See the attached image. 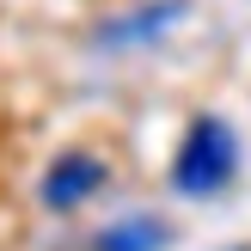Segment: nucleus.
<instances>
[{
    "label": "nucleus",
    "mask_w": 251,
    "mask_h": 251,
    "mask_svg": "<svg viewBox=\"0 0 251 251\" xmlns=\"http://www.w3.org/2000/svg\"><path fill=\"white\" fill-rule=\"evenodd\" d=\"M166 221L159 215H123V221H110L104 233H98V245L92 251H166Z\"/></svg>",
    "instance_id": "3"
},
{
    "label": "nucleus",
    "mask_w": 251,
    "mask_h": 251,
    "mask_svg": "<svg viewBox=\"0 0 251 251\" xmlns=\"http://www.w3.org/2000/svg\"><path fill=\"white\" fill-rule=\"evenodd\" d=\"M178 12H184V0H159V6L135 12V19H117V25H104V43H110V49H135V43H153L159 31H172V25H178Z\"/></svg>",
    "instance_id": "4"
},
{
    "label": "nucleus",
    "mask_w": 251,
    "mask_h": 251,
    "mask_svg": "<svg viewBox=\"0 0 251 251\" xmlns=\"http://www.w3.org/2000/svg\"><path fill=\"white\" fill-rule=\"evenodd\" d=\"M239 178V135H233L227 117H196L184 129L178 153H172V190L202 202V196H221Z\"/></svg>",
    "instance_id": "1"
},
{
    "label": "nucleus",
    "mask_w": 251,
    "mask_h": 251,
    "mask_svg": "<svg viewBox=\"0 0 251 251\" xmlns=\"http://www.w3.org/2000/svg\"><path fill=\"white\" fill-rule=\"evenodd\" d=\"M104 159L98 153H86V147H68V153H55L49 159V172H43V184H37V196H43V208H55V215H68V208H80V202H92L98 190H104Z\"/></svg>",
    "instance_id": "2"
}]
</instances>
